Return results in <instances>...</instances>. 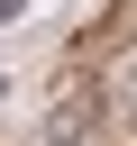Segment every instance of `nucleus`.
I'll return each instance as SVG.
<instances>
[{
  "instance_id": "f257e3e1",
  "label": "nucleus",
  "mask_w": 137,
  "mask_h": 146,
  "mask_svg": "<svg viewBox=\"0 0 137 146\" xmlns=\"http://www.w3.org/2000/svg\"><path fill=\"white\" fill-rule=\"evenodd\" d=\"M18 9H27V0H0V18H18Z\"/></svg>"
}]
</instances>
